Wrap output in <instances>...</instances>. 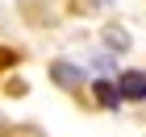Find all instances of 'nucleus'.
I'll list each match as a JSON object with an SVG mask.
<instances>
[{"mask_svg": "<svg viewBox=\"0 0 146 137\" xmlns=\"http://www.w3.org/2000/svg\"><path fill=\"white\" fill-rule=\"evenodd\" d=\"M117 87H121V100H146V71H121Z\"/></svg>", "mask_w": 146, "mask_h": 137, "instance_id": "nucleus-1", "label": "nucleus"}, {"mask_svg": "<svg viewBox=\"0 0 146 137\" xmlns=\"http://www.w3.org/2000/svg\"><path fill=\"white\" fill-rule=\"evenodd\" d=\"M92 96H96V104H100V108H121V87H117V83L113 79H96L92 83Z\"/></svg>", "mask_w": 146, "mask_h": 137, "instance_id": "nucleus-2", "label": "nucleus"}, {"mask_svg": "<svg viewBox=\"0 0 146 137\" xmlns=\"http://www.w3.org/2000/svg\"><path fill=\"white\" fill-rule=\"evenodd\" d=\"M54 83L58 87H84V79H88V75H84V67H75V62H54Z\"/></svg>", "mask_w": 146, "mask_h": 137, "instance_id": "nucleus-3", "label": "nucleus"}]
</instances>
